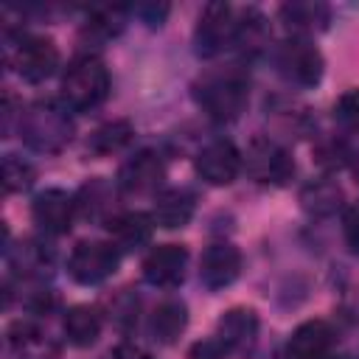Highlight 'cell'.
I'll list each match as a JSON object with an SVG mask.
<instances>
[{
    "label": "cell",
    "mask_w": 359,
    "mask_h": 359,
    "mask_svg": "<svg viewBox=\"0 0 359 359\" xmlns=\"http://www.w3.org/2000/svg\"><path fill=\"white\" fill-rule=\"evenodd\" d=\"M191 93L208 118L227 123L244 112V107L250 101V79L238 65H230V67L210 70V73L199 76L191 84Z\"/></svg>",
    "instance_id": "cell-1"
},
{
    "label": "cell",
    "mask_w": 359,
    "mask_h": 359,
    "mask_svg": "<svg viewBox=\"0 0 359 359\" xmlns=\"http://www.w3.org/2000/svg\"><path fill=\"white\" fill-rule=\"evenodd\" d=\"M20 137L31 151L56 154L73 140V118L70 109L59 101H34L25 112H20Z\"/></svg>",
    "instance_id": "cell-2"
},
{
    "label": "cell",
    "mask_w": 359,
    "mask_h": 359,
    "mask_svg": "<svg viewBox=\"0 0 359 359\" xmlns=\"http://www.w3.org/2000/svg\"><path fill=\"white\" fill-rule=\"evenodd\" d=\"M62 104L73 112H90L109 95V70L93 53H79L62 73Z\"/></svg>",
    "instance_id": "cell-3"
},
{
    "label": "cell",
    "mask_w": 359,
    "mask_h": 359,
    "mask_svg": "<svg viewBox=\"0 0 359 359\" xmlns=\"http://www.w3.org/2000/svg\"><path fill=\"white\" fill-rule=\"evenodd\" d=\"M241 168H247V174L255 182L280 188L289 185V180L294 177V157L278 140L266 135H255L241 154Z\"/></svg>",
    "instance_id": "cell-4"
},
{
    "label": "cell",
    "mask_w": 359,
    "mask_h": 359,
    "mask_svg": "<svg viewBox=\"0 0 359 359\" xmlns=\"http://www.w3.org/2000/svg\"><path fill=\"white\" fill-rule=\"evenodd\" d=\"M275 65H278V73L289 84L303 87V90L317 87L323 73H325V62H323L320 48L306 36H289L275 50Z\"/></svg>",
    "instance_id": "cell-5"
},
{
    "label": "cell",
    "mask_w": 359,
    "mask_h": 359,
    "mask_svg": "<svg viewBox=\"0 0 359 359\" xmlns=\"http://www.w3.org/2000/svg\"><path fill=\"white\" fill-rule=\"evenodd\" d=\"M121 252L112 241H79L67 255V275L81 286H98L118 272Z\"/></svg>",
    "instance_id": "cell-6"
},
{
    "label": "cell",
    "mask_w": 359,
    "mask_h": 359,
    "mask_svg": "<svg viewBox=\"0 0 359 359\" xmlns=\"http://www.w3.org/2000/svg\"><path fill=\"white\" fill-rule=\"evenodd\" d=\"M236 42V11L227 3H208L194 28V53L213 59Z\"/></svg>",
    "instance_id": "cell-7"
},
{
    "label": "cell",
    "mask_w": 359,
    "mask_h": 359,
    "mask_svg": "<svg viewBox=\"0 0 359 359\" xmlns=\"http://www.w3.org/2000/svg\"><path fill=\"white\" fill-rule=\"evenodd\" d=\"M258 314L247 306H233L219 317L216 339L224 351V359H250L258 345Z\"/></svg>",
    "instance_id": "cell-8"
},
{
    "label": "cell",
    "mask_w": 359,
    "mask_h": 359,
    "mask_svg": "<svg viewBox=\"0 0 359 359\" xmlns=\"http://www.w3.org/2000/svg\"><path fill=\"white\" fill-rule=\"evenodd\" d=\"M163 180H165L163 157L154 149H140L121 163L115 185L126 196H143V194H160Z\"/></svg>",
    "instance_id": "cell-9"
},
{
    "label": "cell",
    "mask_w": 359,
    "mask_h": 359,
    "mask_svg": "<svg viewBox=\"0 0 359 359\" xmlns=\"http://www.w3.org/2000/svg\"><path fill=\"white\" fill-rule=\"evenodd\" d=\"M17 76L28 84H39L59 70V48L48 36H22L11 53Z\"/></svg>",
    "instance_id": "cell-10"
},
{
    "label": "cell",
    "mask_w": 359,
    "mask_h": 359,
    "mask_svg": "<svg viewBox=\"0 0 359 359\" xmlns=\"http://www.w3.org/2000/svg\"><path fill=\"white\" fill-rule=\"evenodd\" d=\"M194 168L196 174L208 182V185H230L238 171H241V151L236 149L233 140L227 137H216L210 143H205L199 151H196V160H194Z\"/></svg>",
    "instance_id": "cell-11"
},
{
    "label": "cell",
    "mask_w": 359,
    "mask_h": 359,
    "mask_svg": "<svg viewBox=\"0 0 359 359\" xmlns=\"http://www.w3.org/2000/svg\"><path fill=\"white\" fill-rule=\"evenodd\" d=\"M76 213V196L62 188H45L31 202V219L48 236H65L73 227Z\"/></svg>",
    "instance_id": "cell-12"
},
{
    "label": "cell",
    "mask_w": 359,
    "mask_h": 359,
    "mask_svg": "<svg viewBox=\"0 0 359 359\" xmlns=\"http://www.w3.org/2000/svg\"><path fill=\"white\" fill-rule=\"evenodd\" d=\"M188 250L182 244H157L143 258V280L157 289H177L185 280Z\"/></svg>",
    "instance_id": "cell-13"
},
{
    "label": "cell",
    "mask_w": 359,
    "mask_h": 359,
    "mask_svg": "<svg viewBox=\"0 0 359 359\" xmlns=\"http://www.w3.org/2000/svg\"><path fill=\"white\" fill-rule=\"evenodd\" d=\"M241 252L238 247L227 244V241H216L210 247H205L202 258H199V280L205 289L219 292L227 289L230 283L238 280L241 275Z\"/></svg>",
    "instance_id": "cell-14"
},
{
    "label": "cell",
    "mask_w": 359,
    "mask_h": 359,
    "mask_svg": "<svg viewBox=\"0 0 359 359\" xmlns=\"http://www.w3.org/2000/svg\"><path fill=\"white\" fill-rule=\"evenodd\" d=\"M8 348L17 359H59V342L36 323L17 320L6 331Z\"/></svg>",
    "instance_id": "cell-15"
},
{
    "label": "cell",
    "mask_w": 359,
    "mask_h": 359,
    "mask_svg": "<svg viewBox=\"0 0 359 359\" xmlns=\"http://www.w3.org/2000/svg\"><path fill=\"white\" fill-rule=\"evenodd\" d=\"M115 199H118V185H109L107 180L95 177L90 182H84L76 194V210L79 216L95 222V224H109L121 210L115 208Z\"/></svg>",
    "instance_id": "cell-16"
},
{
    "label": "cell",
    "mask_w": 359,
    "mask_h": 359,
    "mask_svg": "<svg viewBox=\"0 0 359 359\" xmlns=\"http://www.w3.org/2000/svg\"><path fill=\"white\" fill-rule=\"evenodd\" d=\"M334 348V328L325 320H306L289 337V359H328Z\"/></svg>",
    "instance_id": "cell-17"
},
{
    "label": "cell",
    "mask_w": 359,
    "mask_h": 359,
    "mask_svg": "<svg viewBox=\"0 0 359 359\" xmlns=\"http://www.w3.org/2000/svg\"><path fill=\"white\" fill-rule=\"evenodd\" d=\"M194 210H196V199H194L191 191H185V188H165V191H160L154 196L151 222L157 227L177 230V227H185L194 219Z\"/></svg>",
    "instance_id": "cell-18"
},
{
    "label": "cell",
    "mask_w": 359,
    "mask_h": 359,
    "mask_svg": "<svg viewBox=\"0 0 359 359\" xmlns=\"http://www.w3.org/2000/svg\"><path fill=\"white\" fill-rule=\"evenodd\" d=\"M109 238L112 244L118 247V252H135L140 247H146L151 241V230H154V222L151 216L146 213H137V210H121L109 224Z\"/></svg>",
    "instance_id": "cell-19"
},
{
    "label": "cell",
    "mask_w": 359,
    "mask_h": 359,
    "mask_svg": "<svg viewBox=\"0 0 359 359\" xmlns=\"http://www.w3.org/2000/svg\"><path fill=\"white\" fill-rule=\"evenodd\" d=\"M300 208L309 216L328 219V216L345 210V194H342L337 180L320 177V180H311V182H306L300 188Z\"/></svg>",
    "instance_id": "cell-20"
},
{
    "label": "cell",
    "mask_w": 359,
    "mask_h": 359,
    "mask_svg": "<svg viewBox=\"0 0 359 359\" xmlns=\"http://www.w3.org/2000/svg\"><path fill=\"white\" fill-rule=\"evenodd\" d=\"M188 325V306L180 297H168L163 303H157V309L151 311L149 320V334L154 342L160 345H171L180 339V334Z\"/></svg>",
    "instance_id": "cell-21"
},
{
    "label": "cell",
    "mask_w": 359,
    "mask_h": 359,
    "mask_svg": "<svg viewBox=\"0 0 359 359\" xmlns=\"http://www.w3.org/2000/svg\"><path fill=\"white\" fill-rule=\"evenodd\" d=\"M272 31H269V20L258 11V8H244L236 14V48L247 56H258L269 48Z\"/></svg>",
    "instance_id": "cell-22"
},
{
    "label": "cell",
    "mask_w": 359,
    "mask_h": 359,
    "mask_svg": "<svg viewBox=\"0 0 359 359\" xmlns=\"http://www.w3.org/2000/svg\"><path fill=\"white\" fill-rule=\"evenodd\" d=\"M280 20L286 22V28L294 34V36H306L309 34H317L328 25L331 20V11L328 6L323 3H306V0H294V3H283L280 6Z\"/></svg>",
    "instance_id": "cell-23"
},
{
    "label": "cell",
    "mask_w": 359,
    "mask_h": 359,
    "mask_svg": "<svg viewBox=\"0 0 359 359\" xmlns=\"http://www.w3.org/2000/svg\"><path fill=\"white\" fill-rule=\"evenodd\" d=\"M62 331H65L67 342L76 345V348H90V345H95V339L101 337V314H98V309H95V306H87V303L70 306V309L65 311Z\"/></svg>",
    "instance_id": "cell-24"
},
{
    "label": "cell",
    "mask_w": 359,
    "mask_h": 359,
    "mask_svg": "<svg viewBox=\"0 0 359 359\" xmlns=\"http://www.w3.org/2000/svg\"><path fill=\"white\" fill-rule=\"evenodd\" d=\"M135 137V126L126 121V118H115V121H107L101 123L90 140H87V149L95 154V157H109V154H118L123 151Z\"/></svg>",
    "instance_id": "cell-25"
},
{
    "label": "cell",
    "mask_w": 359,
    "mask_h": 359,
    "mask_svg": "<svg viewBox=\"0 0 359 359\" xmlns=\"http://www.w3.org/2000/svg\"><path fill=\"white\" fill-rule=\"evenodd\" d=\"M8 264L31 280L50 264V250H45L39 241H22L17 250H8Z\"/></svg>",
    "instance_id": "cell-26"
},
{
    "label": "cell",
    "mask_w": 359,
    "mask_h": 359,
    "mask_svg": "<svg viewBox=\"0 0 359 359\" xmlns=\"http://www.w3.org/2000/svg\"><path fill=\"white\" fill-rule=\"evenodd\" d=\"M36 180V171L31 163H25L17 154H6L3 157V188L6 194H17V191H28Z\"/></svg>",
    "instance_id": "cell-27"
},
{
    "label": "cell",
    "mask_w": 359,
    "mask_h": 359,
    "mask_svg": "<svg viewBox=\"0 0 359 359\" xmlns=\"http://www.w3.org/2000/svg\"><path fill=\"white\" fill-rule=\"evenodd\" d=\"M137 314H140V297L132 289H121L112 300H109V320L115 328L129 331L137 325Z\"/></svg>",
    "instance_id": "cell-28"
},
{
    "label": "cell",
    "mask_w": 359,
    "mask_h": 359,
    "mask_svg": "<svg viewBox=\"0 0 359 359\" xmlns=\"http://www.w3.org/2000/svg\"><path fill=\"white\" fill-rule=\"evenodd\" d=\"M123 25H126V8H121V6H101L90 17V31H95L104 39L121 34Z\"/></svg>",
    "instance_id": "cell-29"
},
{
    "label": "cell",
    "mask_w": 359,
    "mask_h": 359,
    "mask_svg": "<svg viewBox=\"0 0 359 359\" xmlns=\"http://www.w3.org/2000/svg\"><path fill=\"white\" fill-rule=\"evenodd\" d=\"M334 118H337L345 129L359 132V87L345 90V93L337 98V104H334Z\"/></svg>",
    "instance_id": "cell-30"
},
{
    "label": "cell",
    "mask_w": 359,
    "mask_h": 359,
    "mask_svg": "<svg viewBox=\"0 0 359 359\" xmlns=\"http://www.w3.org/2000/svg\"><path fill=\"white\" fill-rule=\"evenodd\" d=\"M342 233H345V244L353 255H359V199L345 205L342 210Z\"/></svg>",
    "instance_id": "cell-31"
},
{
    "label": "cell",
    "mask_w": 359,
    "mask_h": 359,
    "mask_svg": "<svg viewBox=\"0 0 359 359\" xmlns=\"http://www.w3.org/2000/svg\"><path fill=\"white\" fill-rule=\"evenodd\" d=\"M22 306L28 311H34V314H45L53 306V292L48 286H42V283L31 280V289L22 294Z\"/></svg>",
    "instance_id": "cell-32"
},
{
    "label": "cell",
    "mask_w": 359,
    "mask_h": 359,
    "mask_svg": "<svg viewBox=\"0 0 359 359\" xmlns=\"http://www.w3.org/2000/svg\"><path fill=\"white\" fill-rule=\"evenodd\" d=\"M188 359H224V351L216 337H208V339H199L191 345Z\"/></svg>",
    "instance_id": "cell-33"
},
{
    "label": "cell",
    "mask_w": 359,
    "mask_h": 359,
    "mask_svg": "<svg viewBox=\"0 0 359 359\" xmlns=\"http://www.w3.org/2000/svg\"><path fill=\"white\" fill-rule=\"evenodd\" d=\"M135 14L149 25V28H160L163 25V20H165V14H168V6L165 3H146V6H137L135 8Z\"/></svg>",
    "instance_id": "cell-34"
},
{
    "label": "cell",
    "mask_w": 359,
    "mask_h": 359,
    "mask_svg": "<svg viewBox=\"0 0 359 359\" xmlns=\"http://www.w3.org/2000/svg\"><path fill=\"white\" fill-rule=\"evenodd\" d=\"M109 356H112V359H151V353H149L146 348L135 345V342H121V345H115Z\"/></svg>",
    "instance_id": "cell-35"
},
{
    "label": "cell",
    "mask_w": 359,
    "mask_h": 359,
    "mask_svg": "<svg viewBox=\"0 0 359 359\" xmlns=\"http://www.w3.org/2000/svg\"><path fill=\"white\" fill-rule=\"evenodd\" d=\"M348 165L353 168V174H356V182H359V154H356V151H351V160H348Z\"/></svg>",
    "instance_id": "cell-36"
},
{
    "label": "cell",
    "mask_w": 359,
    "mask_h": 359,
    "mask_svg": "<svg viewBox=\"0 0 359 359\" xmlns=\"http://www.w3.org/2000/svg\"><path fill=\"white\" fill-rule=\"evenodd\" d=\"M339 359H345V356H339Z\"/></svg>",
    "instance_id": "cell-37"
}]
</instances>
